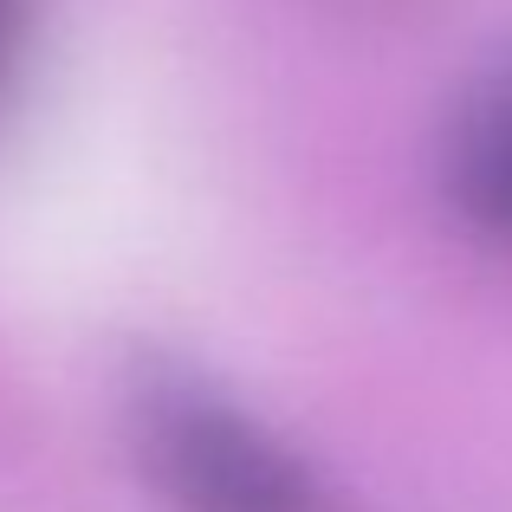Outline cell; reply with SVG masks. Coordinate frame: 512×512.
I'll return each instance as SVG.
<instances>
[{"label":"cell","mask_w":512,"mask_h":512,"mask_svg":"<svg viewBox=\"0 0 512 512\" xmlns=\"http://www.w3.org/2000/svg\"><path fill=\"white\" fill-rule=\"evenodd\" d=\"M143 448L188 512H331V500L208 389L156 376L137 396Z\"/></svg>","instance_id":"1"},{"label":"cell","mask_w":512,"mask_h":512,"mask_svg":"<svg viewBox=\"0 0 512 512\" xmlns=\"http://www.w3.org/2000/svg\"><path fill=\"white\" fill-rule=\"evenodd\" d=\"M0 33H7V0H0Z\"/></svg>","instance_id":"3"},{"label":"cell","mask_w":512,"mask_h":512,"mask_svg":"<svg viewBox=\"0 0 512 512\" xmlns=\"http://www.w3.org/2000/svg\"><path fill=\"white\" fill-rule=\"evenodd\" d=\"M454 195L487 234L512 240V72L480 91L454 130Z\"/></svg>","instance_id":"2"}]
</instances>
